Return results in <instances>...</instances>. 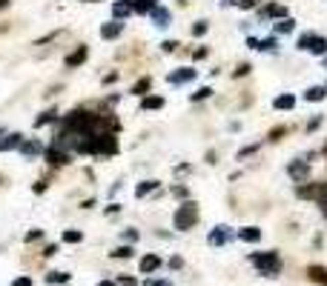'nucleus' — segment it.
Returning a JSON list of instances; mask_svg holds the SVG:
<instances>
[{"label": "nucleus", "mask_w": 327, "mask_h": 286, "mask_svg": "<svg viewBox=\"0 0 327 286\" xmlns=\"http://www.w3.org/2000/svg\"><path fill=\"white\" fill-rule=\"evenodd\" d=\"M250 264L261 272V275H278V272H281V257H278V252H253V255H250Z\"/></svg>", "instance_id": "1"}, {"label": "nucleus", "mask_w": 327, "mask_h": 286, "mask_svg": "<svg viewBox=\"0 0 327 286\" xmlns=\"http://www.w3.org/2000/svg\"><path fill=\"white\" fill-rule=\"evenodd\" d=\"M198 223V203L195 200H184L181 206L175 209V229L178 232H187Z\"/></svg>", "instance_id": "2"}, {"label": "nucleus", "mask_w": 327, "mask_h": 286, "mask_svg": "<svg viewBox=\"0 0 327 286\" xmlns=\"http://www.w3.org/2000/svg\"><path fill=\"white\" fill-rule=\"evenodd\" d=\"M298 49L313 52V55H327V37H321V35H313V32H307V35H301V37H298Z\"/></svg>", "instance_id": "3"}, {"label": "nucleus", "mask_w": 327, "mask_h": 286, "mask_svg": "<svg viewBox=\"0 0 327 286\" xmlns=\"http://www.w3.org/2000/svg\"><path fill=\"white\" fill-rule=\"evenodd\" d=\"M298 198L324 203V200H327V183H301V186H298Z\"/></svg>", "instance_id": "4"}, {"label": "nucleus", "mask_w": 327, "mask_h": 286, "mask_svg": "<svg viewBox=\"0 0 327 286\" xmlns=\"http://www.w3.org/2000/svg\"><path fill=\"white\" fill-rule=\"evenodd\" d=\"M287 172H290V178L296 180V183H307V175H310V160H290V166H287Z\"/></svg>", "instance_id": "5"}, {"label": "nucleus", "mask_w": 327, "mask_h": 286, "mask_svg": "<svg viewBox=\"0 0 327 286\" xmlns=\"http://www.w3.org/2000/svg\"><path fill=\"white\" fill-rule=\"evenodd\" d=\"M46 160H49V166H66L69 163V152H63V149H58V146H49L46 149Z\"/></svg>", "instance_id": "6"}, {"label": "nucleus", "mask_w": 327, "mask_h": 286, "mask_svg": "<svg viewBox=\"0 0 327 286\" xmlns=\"http://www.w3.org/2000/svg\"><path fill=\"white\" fill-rule=\"evenodd\" d=\"M112 14H115V20L129 17V14H135V3H132V0H115V3H112Z\"/></svg>", "instance_id": "7"}, {"label": "nucleus", "mask_w": 327, "mask_h": 286, "mask_svg": "<svg viewBox=\"0 0 327 286\" xmlns=\"http://www.w3.org/2000/svg\"><path fill=\"white\" fill-rule=\"evenodd\" d=\"M121 32H124V23H121V20H112V23H103V26H101V37H103V40H115Z\"/></svg>", "instance_id": "8"}, {"label": "nucleus", "mask_w": 327, "mask_h": 286, "mask_svg": "<svg viewBox=\"0 0 327 286\" xmlns=\"http://www.w3.org/2000/svg\"><path fill=\"white\" fill-rule=\"evenodd\" d=\"M20 143H23V135L20 132H9L3 140H0V152H9V149H20Z\"/></svg>", "instance_id": "9"}, {"label": "nucleus", "mask_w": 327, "mask_h": 286, "mask_svg": "<svg viewBox=\"0 0 327 286\" xmlns=\"http://www.w3.org/2000/svg\"><path fill=\"white\" fill-rule=\"evenodd\" d=\"M86 57H89V49H86V46H78L72 55H66V66H69V69H75V66H80Z\"/></svg>", "instance_id": "10"}, {"label": "nucleus", "mask_w": 327, "mask_h": 286, "mask_svg": "<svg viewBox=\"0 0 327 286\" xmlns=\"http://www.w3.org/2000/svg\"><path fill=\"white\" fill-rule=\"evenodd\" d=\"M227 241H230V226H215L210 232V243H212V246H224Z\"/></svg>", "instance_id": "11"}, {"label": "nucleus", "mask_w": 327, "mask_h": 286, "mask_svg": "<svg viewBox=\"0 0 327 286\" xmlns=\"http://www.w3.org/2000/svg\"><path fill=\"white\" fill-rule=\"evenodd\" d=\"M40 152H43V143L40 140H23L20 143V155L23 157H37Z\"/></svg>", "instance_id": "12"}, {"label": "nucleus", "mask_w": 327, "mask_h": 286, "mask_svg": "<svg viewBox=\"0 0 327 286\" xmlns=\"http://www.w3.org/2000/svg\"><path fill=\"white\" fill-rule=\"evenodd\" d=\"M149 20H152L158 29H167L169 26V12L167 9H161V6H155L152 12H149Z\"/></svg>", "instance_id": "13"}, {"label": "nucleus", "mask_w": 327, "mask_h": 286, "mask_svg": "<svg viewBox=\"0 0 327 286\" xmlns=\"http://www.w3.org/2000/svg\"><path fill=\"white\" fill-rule=\"evenodd\" d=\"M195 78V69H175V72H169V83H187V80H192Z\"/></svg>", "instance_id": "14"}, {"label": "nucleus", "mask_w": 327, "mask_h": 286, "mask_svg": "<svg viewBox=\"0 0 327 286\" xmlns=\"http://www.w3.org/2000/svg\"><path fill=\"white\" fill-rule=\"evenodd\" d=\"M238 237L244 243H258V241H261V229H258V226H244L238 232Z\"/></svg>", "instance_id": "15"}, {"label": "nucleus", "mask_w": 327, "mask_h": 286, "mask_svg": "<svg viewBox=\"0 0 327 286\" xmlns=\"http://www.w3.org/2000/svg\"><path fill=\"white\" fill-rule=\"evenodd\" d=\"M261 17H276V20H281V17H287V9L278 6V3H270V6L261 9Z\"/></svg>", "instance_id": "16"}, {"label": "nucleus", "mask_w": 327, "mask_h": 286, "mask_svg": "<svg viewBox=\"0 0 327 286\" xmlns=\"http://www.w3.org/2000/svg\"><path fill=\"white\" fill-rule=\"evenodd\" d=\"M158 266H161V257L158 255H144V257H141V272H144V275L155 272Z\"/></svg>", "instance_id": "17"}, {"label": "nucleus", "mask_w": 327, "mask_h": 286, "mask_svg": "<svg viewBox=\"0 0 327 286\" xmlns=\"http://www.w3.org/2000/svg\"><path fill=\"white\" fill-rule=\"evenodd\" d=\"M296 106V98L293 94H278L276 100H273V109H278V112H287V109Z\"/></svg>", "instance_id": "18"}, {"label": "nucleus", "mask_w": 327, "mask_h": 286, "mask_svg": "<svg viewBox=\"0 0 327 286\" xmlns=\"http://www.w3.org/2000/svg\"><path fill=\"white\" fill-rule=\"evenodd\" d=\"M324 98H327L324 86H310V89L304 92V100H310V103H313V100H324Z\"/></svg>", "instance_id": "19"}, {"label": "nucleus", "mask_w": 327, "mask_h": 286, "mask_svg": "<svg viewBox=\"0 0 327 286\" xmlns=\"http://www.w3.org/2000/svg\"><path fill=\"white\" fill-rule=\"evenodd\" d=\"M307 275H310V280L327 286V269H321V266H310V269H307Z\"/></svg>", "instance_id": "20"}, {"label": "nucleus", "mask_w": 327, "mask_h": 286, "mask_svg": "<svg viewBox=\"0 0 327 286\" xmlns=\"http://www.w3.org/2000/svg\"><path fill=\"white\" fill-rule=\"evenodd\" d=\"M132 3H135V14H149L155 6H158L155 0H132Z\"/></svg>", "instance_id": "21"}, {"label": "nucleus", "mask_w": 327, "mask_h": 286, "mask_svg": "<svg viewBox=\"0 0 327 286\" xmlns=\"http://www.w3.org/2000/svg\"><path fill=\"white\" fill-rule=\"evenodd\" d=\"M155 189H158V180H144V183L135 189V198H146V195L155 192Z\"/></svg>", "instance_id": "22"}, {"label": "nucleus", "mask_w": 327, "mask_h": 286, "mask_svg": "<svg viewBox=\"0 0 327 286\" xmlns=\"http://www.w3.org/2000/svg\"><path fill=\"white\" fill-rule=\"evenodd\" d=\"M161 106H164V98H158V94H146L141 100V109H161Z\"/></svg>", "instance_id": "23"}, {"label": "nucleus", "mask_w": 327, "mask_h": 286, "mask_svg": "<svg viewBox=\"0 0 327 286\" xmlns=\"http://www.w3.org/2000/svg\"><path fill=\"white\" fill-rule=\"evenodd\" d=\"M293 29H296V20H293V17H281V20L276 23V32H281V35H287Z\"/></svg>", "instance_id": "24"}, {"label": "nucleus", "mask_w": 327, "mask_h": 286, "mask_svg": "<svg viewBox=\"0 0 327 286\" xmlns=\"http://www.w3.org/2000/svg\"><path fill=\"white\" fill-rule=\"evenodd\" d=\"M132 255H135L132 243H129V246H118V249L112 252V257H115V260H126V257H132Z\"/></svg>", "instance_id": "25"}, {"label": "nucleus", "mask_w": 327, "mask_h": 286, "mask_svg": "<svg viewBox=\"0 0 327 286\" xmlns=\"http://www.w3.org/2000/svg\"><path fill=\"white\" fill-rule=\"evenodd\" d=\"M83 241V232H78V229H66L63 232V243H80Z\"/></svg>", "instance_id": "26"}, {"label": "nucleus", "mask_w": 327, "mask_h": 286, "mask_svg": "<svg viewBox=\"0 0 327 286\" xmlns=\"http://www.w3.org/2000/svg\"><path fill=\"white\" fill-rule=\"evenodd\" d=\"M69 280V272H49L46 275V283H66Z\"/></svg>", "instance_id": "27"}, {"label": "nucleus", "mask_w": 327, "mask_h": 286, "mask_svg": "<svg viewBox=\"0 0 327 286\" xmlns=\"http://www.w3.org/2000/svg\"><path fill=\"white\" fill-rule=\"evenodd\" d=\"M52 121H58V112H55V109H49V112L40 114V117L35 121V126H46V123H52Z\"/></svg>", "instance_id": "28"}, {"label": "nucleus", "mask_w": 327, "mask_h": 286, "mask_svg": "<svg viewBox=\"0 0 327 286\" xmlns=\"http://www.w3.org/2000/svg\"><path fill=\"white\" fill-rule=\"evenodd\" d=\"M258 49H264V52H276L278 49V40H276V37H264V40H258Z\"/></svg>", "instance_id": "29"}, {"label": "nucleus", "mask_w": 327, "mask_h": 286, "mask_svg": "<svg viewBox=\"0 0 327 286\" xmlns=\"http://www.w3.org/2000/svg\"><path fill=\"white\" fill-rule=\"evenodd\" d=\"M146 89H149V78H141L135 83V89H132V94H146Z\"/></svg>", "instance_id": "30"}, {"label": "nucleus", "mask_w": 327, "mask_h": 286, "mask_svg": "<svg viewBox=\"0 0 327 286\" xmlns=\"http://www.w3.org/2000/svg\"><path fill=\"white\" fill-rule=\"evenodd\" d=\"M212 89L210 86H204V89H198V92H192V100H204V98H210Z\"/></svg>", "instance_id": "31"}, {"label": "nucleus", "mask_w": 327, "mask_h": 286, "mask_svg": "<svg viewBox=\"0 0 327 286\" xmlns=\"http://www.w3.org/2000/svg\"><path fill=\"white\" fill-rule=\"evenodd\" d=\"M118 283H121V286H138V280L129 278V275H121V278H118Z\"/></svg>", "instance_id": "32"}, {"label": "nucleus", "mask_w": 327, "mask_h": 286, "mask_svg": "<svg viewBox=\"0 0 327 286\" xmlns=\"http://www.w3.org/2000/svg\"><path fill=\"white\" fill-rule=\"evenodd\" d=\"M204 32H207V23H204V20H198L195 26H192V35L198 37V35H204Z\"/></svg>", "instance_id": "33"}, {"label": "nucleus", "mask_w": 327, "mask_h": 286, "mask_svg": "<svg viewBox=\"0 0 327 286\" xmlns=\"http://www.w3.org/2000/svg\"><path fill=\"white\" fill-rule=\"evenodd\" d=\"M124 241L135 243V241H138V232H135V229H126V232H124Z\"/></svg>", "instance_id": "34"}, {"label": "nucleus", "mask_w": 327, "mask_h": 286, "mask_svg": "<svg viewBox=\"0 0 327 286\" xmlns=\"http://www.w3.org/2000/svg\"><path fill=\"white\" fill-rule=\"evenodd\" d=\"M144 286H172V283H169V280H152L149 278V280H144Z\"/></svg>", "instance_id": "35"}, {"label": "nucleus", "mask_w": 327, "mask_h": 286, "mask_svg": "<svg viewBox=\"0 0 327 286\" xmlns=\"http://www.w3.org/2000/svg\"><path fill=\"white\" fill-rule=\"evenodd\" d=\"M235 6H238V9H253L255 0H235Z\"/></svg>", "instance_id": "36"}, {"label": "nucleus", "mask_w": 327, "mask_h": 286, "mask_svg": "<svg viewBox=\"0 0 327 286\" xmlns=\"http://www.w3.org/2000/svg\"><path fill=\"white\" fill-rule=\"evenodd\" d=\"M172 195L175 198H187V189L184 186H172Z\"/></svg>", "instance_id": "37"}, {"label": "nucleus", "mask_w": 327, "mask_h": 286, "mask_svg": "<svg viewBox=\"0 0 327 286\" xmlns=\"http://www.w3.org/2000/svg\"><path fill=\"white\" fill-rule=\"evenodd\" d=\"M37 237H43V232H40V229H35V232H29V235H26V241H37Z\"/></svg>", "instance_id": "38"}, {"label": "nucleus", "mask_w": 327, "mask_h": 286, "mask_svg": "<svg viewBox=\"0 0 327 286\" xmlns=\"http://www.w3.org/2000/svg\"><path fill=\"white\" fill-rule=\"evenodd\" d=\"M12 286H32V278H17Z\"/></svg>", "instance_id": "39"}, {"label": "nucleus", "mask_w": 327, "mask_h": 286, "mask_svg": "<svg viewBox=\"0 0 327 286\" xmlns=\"http://www.w3.org/2000/svg\"><path fill=\"white\" fill-rule=\"evenodd\" d=\"M247 72H250V63L238 66V69H235V78H241V75H247Z\"/></svg>", "instance_id": "40"}, {"label": "nucleus", "mask_w": 327, "mask_h": 286, "mask_svg": "<svg viewBox=\"0 0 327 286\" xmlns=\"http://www.w3.org/2000/svg\"><path fill=\"white\" fill-rule=\"evenodd\" d=\"M181 264H184L181 257H172V260H169V269H181Z\"/></svg>", "instance_id": "41"}, {"label": "nucleus", "mask_w": 327, "mask_h": 286, "mask_svg": "<svg viewBox=\"0 0 327 286\" xmlns=\"http://www.w3.org/2000/svg\"><path fill=\"white\" fill-rule=\"evenodd\" d=\"M175 46H178V43H175V40H167V43H164V46H161V49H164V52H172Z\"/></svg>", "instance_id": "42"}, {"label": "nucleus", "mask_w": 327, "mask_h": 286, "mask_svg": "<svg viewBox=\"0 0 327 286\" xmlns=\"http://www.w3.org/2000/svg\"><path fill=\"white\" fill-rule=\"evenodd\" d=\"M55 252H58V246H46V249H43V257H52Z\"/></svg>", "instance_id": "43"}, {"label": "nucleus", "mask_w": 327, "mask_h": 286, "mask_svg": "<svg viewBox=\"0 0 327 286\" xmlns=\"http://www.w3.org/2000/svg\"><path fill=\"white\" fill-rule=\"evenodd\" d=\"M319 126H321V117H316V121L307 123V129H310V132H313V129H319Z\"/></svg>", "instance_id": "44"}, {"label": "nucleus", "mask_w": 327, "mask_h": 286, "mask_svg": "<svg viewBox=\"0 0 327 286\" xmlns=\"http://www.w3.org/2000/svg\"><path fill=\"white\" fill-rule=\"evenodd\" d=\"M98 286H118V283H115V280H101Z\"/></svg>", "instance_id": "45"}, {"label": "nucleus", "mask_w": 327, "mask_h": 286, "mask_svg": "<svg viewBox=\"0 0 327 286\" xmlns=\"http://www.w3.org/2000/svg\"><path fill=\"white\" fill-rule=\"evenodd\" d=\"M319 206H321V212H324V218H327V200H324V203H319Z\"/></svg>", "instance_id": "46"}, {"label": "nucleus", "mask_w": 327, "mask_h": 286, "mask_svg": "<svg viewBox=\"0 0 327 286\" xmlns=\"http://www.w3.org/2000/svg\"><path fill=\"white\" fill-rule=\"evenodd\" d=\"M9 6V0H0V9H6Z\"/></svg>", "instance_id": "47"}, {"label": "nucleus", "mask_w": 327, "mask_h": 286, "mask_svg": "<svg viewBox=\"0 0 327 286\" xmlns=\"http://www.w3.org/2000/svg\"><path fill=\"white\" fill-rule=\"evenodd\" d=\"M218 3H235V0H218Z\"/></svg>", "instance_id": "48"}, {"label": "nucleus", "mask_w": 327, "mask_h": 286, "mask_svg": "<svg viewBox=\"0 0 327 286\" xmlns=\"http://www.w3.org/2000/svg\"><path fill=\"white\" fill-rule=\"evenodd\" d=\"M86 3H98V0H86Z\"/></svg>", "instance_id": "49"}]
</instances>
